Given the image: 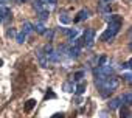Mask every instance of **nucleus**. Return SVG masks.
Masks as SVG:
<instances>
[{
  "mask_svg": "<svg viewBox=\"0 0 132 118\" xmlns=\"http://www.w3.org/2000/svg\"><path fill=\"white\" fill-rule=\"evenodd\" d=\"M45 98H54V93H51V92H50V93H47V96H45Z\"/></svg>",
  "mask_w": 132,
  "mask_h": 118,
  "instance_id": "obj_25",
  "label": "nucleus"
},
{
  "mask_svg": "<svg viewBox=\"0 0 132 118\" xmlns=\"http://www.w3.org/2000/svg\"><path fill=\"white\" fill-rule=\"evenodd\" d=\"M124 79H126L127 82H130V75H129V73H127V75H124Z\"/></svg>",
  "mask_w": 132,
  "mask_h": 118,
  "instance_id": "obj_24",
  "label": "nucleus"
},
{
  "mask_svg": "<svg viewBox=\"0 0 132 118\" xmlns=\"http://www.w3.org/2000/svg\"><path fill=\"white\" fill-rule=\"evenodd\" d=\"M130 115V110H129V106H120V116L121 118H127Z\"/></svg>",
  "mask_w": 132,
  "mask_h": 118,
  "instance_id": "obj_7",
  "label": "nucleus"
},
{
  "mask_svg": "<svg viewBox=\"0 0 132 118\" xmlns=\"http://www.w3.org/2000/svg\"><path fill=\"white\" fill-rule=\"evenodd\" d=\"M22 31H23L25 34H28V33H31V31H33V25H31L30 22H25V23L22 25Z\"/></svg>",
  "mask_w": 132,
  "mask_h": 118,
  "instance_id": "obj_10",
  "label": "nucleus"
},
{
  "mask_svg": "<svg viewBox=\"0 0 132 118\" xmlns=\"http://www.w3.org/2000/svg\"><path fill=\"white\" fill-rule=\"evenodd\" d=\"M89 17V11L87 10H82V11H79L78 14H76V17H75V22H81V20H86Z\"/></svg>",
  "mask_w": 132,
  "mask_h": 118,
  "instance_id": "obj_4",
  "label": "nucleus"
},
{
  "mask_svg": "<svg viewBox=\"0 0 132 118\" xmlns=\"http://www.w3.org/2000/svg\"><path fill=\"white\" fill-rule=\"evenodd\" d=\"M34 106H36V99H28L27 104H25V112H30Z\"/></svg>",
  "mask_w": 132,
  "mask_h": 118,
  "instance_id": "obj_12",
  "label": "nucleus"
},
{
  "mask_svg": "<svg viewBox=\"0 0 132 118\" xmlns=\"http://www.w3.org/2000/svg\"><path fill=\"white\" fill-rule=\"evenodd\" d=\"M51 118H64V113H56V115H53Z\"/></svg>",
  "mask_w": 132,
  "mask_h": 118,
  "instance_id": "obj_22",
  "label": "nucleus"
},
{
  "mask_svg": "<svg viewBox=\"0 0 132 118\" xmlns=\"http://www.w3.org/2000/svg\"><path fill=\"white\" fill-rule=\"evenodd\" d=\"M64 33L67 34L70 39H75V37L78 36V31H76V30H64Z\"/></svg>",
  "mask_w": 132,
  "mask_h": 118,
  "instance_id": "obj_13",
  "label": "nucleus"
},
{
  "mask_svg": "<svg viewBox=\"0 0 132 118\" xmlns=\"http://www.w3.org/2000/svg\"><path fill=\"white\" fill-rule=\"evenodd\" d=\"M10 0H0V3H8Z\"/></svg>",
  "mask_w": 132,
  "mask_h": 118,
  "instance_id": "obj_26",
  "label": "nucleus"
},
{
  "mask_svg": "<svg viewBox=\"0 0 132 118\" xmlns=\"http://www.w3.org/2000/svg\"><path fill=\"white\" fill-rule=\"evenodd\" d=\"M56 2L57 0H47V3H50V5H56Z\"/></svg>",
  "mask_w": 132,
  "mask_h": 118,
  "instance_id": "obj_23",
  "label": "nucleus"
},
{
  "mask_svg": "<svg viewBox=\"0 0 132 118\" xmlns=\"http://www.w3.org/2000/svg\"><path fill=\"white\" fill-rule=\"evenodd\" d=\"M79 51H81V47H79V45H75L73 48L69 50V56H70V57H78V56H79Z\"/></svg>",
  "mask_w": 132,
  "mask_h": 118,
  "instance_id": "obj_6",
  "label": "nucleus"
},
{
  "mask_svg": "<svg viewBox=\"0 0 132 118\" xmlns=\"http://www.w3.org/2000/svg\"><path fill=\"white\" fill-rule=\"evenodd\" d=\"M3 65V61H2V59H0V67H2Z\"/></svg>",
  "mask_w": 132,
  "mask_h": 118,
  "instance_id": "obj_27",
  "label": "nucleus"
},
{
  "mask_svg": "<svg viewBox=\"0 0 132 118\" xmlns=\"http://www.w3.org/2000/svg\"><path fill=\"white\" fill-rule=\"evenodd\" d=\"M25 39H27V34H25L23 31H20V33L16 36V40H17L19 44H23V42H25Z\"/></svg>",
  "mask_w": 132,
  "mask_h": 118,
  "instance_id": "obj_14",
  "label": "nucleus"
},
{
  "mask_svg": "<svg viewBox=\"0 0 132 118\" xmlns=\"http://www.w3.org/2000/svg\"><path fill=\"white\" fill-rule=\"evenodd\" d=\"M121 106V96H117V98H112L110 103H109V107L110 109H118Z\"/></svg>",
  "mask_w": 132,
  "mask_h": 118,
  "instance_id": "obj_5",
  "label": "nucleus"
},
{
  "mask_svg": "<svg viewBox=\"0 0 132 118\" xmlns=\"http://www.w3.org/2000/svg\"><path fill=\"white\" fill-rule=\"evenodd\" d=\"M96 84H98V87L103 90L101 93L106 96L109 92H112V90H115V89H117V86H118V79H117V78H113V76L96 78Z\"/></svg>",
  "mask_w": 132,
  "mask_h": 118,
  "instance_id": "obj_1",
  "label": "nucleus"
},
{
  "mask_svg": "<svg viewBox=\"0 0 132 118\" xmlns=\"http://www.w3.org/2000/svg\"><path fill=\"white\" fill-rule=\"evenodd\" d=\"M121 101H124V104H126V106H130V93L123 95V96H121Z\"/></svg>",
  "mask_w": 132,
  "mask_h": 118,
  "instance_id": "obj_15",
  "label": "nucleus"
},
{
  "mask_svg": "<svg viewBox=\"0 0 132 118\" xmlns=\"http://www.w3.org/2000/svg\"><path fill=\"white\" fill-rule=\"evenodd\" d=\"M120 28H121V23H118V22H109V27H107V30L101 34V40H110V39H113L115 37V34L120 31Z\"/></svg>",
  "mask_w": 132,
  "mask_h": 118,
  "instance_id": "obj_2",
  "label": "nucleus"
},
{
  "mask_svg": "<svg viewBox=\"0 0 132 118\" xmlns=\"http://www.w3.org/2000/svg\"><path fill=\"white\" fill-rule=\"evenodd\" d=\"M64 90L65 92H73V84L72 82H65L64 84Z\"/></svg>",
  "mask_w": 132,
  "mask_h": 118,
  "instance_id": "obj_16",
  "label": "nucleus"
},
{
  "mask_svg": "<svg viewBox=\"0 0 132 118\" xmlns=\"http://www.w3.org/2000/svg\"><path fill=\"white\" fill-rule=\"evenodd\" d=\"M19 2H27V0H19Z\"/></svg>",
  "mask_w": 132,
  "mask_h": 118,
  "instance_id": "obj_28",
  "label": "nucleus"
},
{
  "mask_svg": "<svg viewBox=\"0 0 132 118\" xmlns=\"http://www.w3.org/2000/svg\"><path fill=\"white\" fill-rule=\"evenodd\" d=\"M93 40H95V30H92V28L86 30V33H84V36H82V39H81L82 45L92 47V45H93Z\"/></svg>",
  "mask_w": 132,
  "mask_h": 118,
  "instance_id": "obj_3",
  "label": "nucleus"
},
{
  "mask_svg": "<svg viewBox=\"0 0 132 118\" xmlns=\"http://www.w3.org/2000/svg\"><path fill=\"white\" fill-rule=\"evenodd\" d=\"M33 30H36L39 34H45V33H47L45 25H44V23H40V22H39V23H36V25H33Z\"/></svg>",
  "mask_w": 132,
  "mask_h": 118,
  "instance_id": "obj_8",
  "label": "nucleus"
},
{
  "mask_svg": "<svg viewBox=\"0 0 132 118\" xmlns=\"http://www.w3.org/2000/svg\"><path fill=\"white\" fill-rule=\"evenodd\" d=\"M84 78V72H78V73H75V81H81Z\"/></svg>",
  "mask_w": 132,
  "mask_h": 118,
  "instance_id": "obj_18",
  "label": "nucleus"
},
{
  "mask_svg": "<svg viewBox=\"0 0 132 118\" xmlns=\"http://www.w3.org/2000/svg\"><path fill=\"white\" fill-rule=\"evenodd\" d=\"M6 36H8V37H13V36H16V30H14V28H10V30L6 31Z\"/></svg>",
  "mask_w": 132,
  "mask_h": 118,
  "instance_id": "obj_19",
  "label": "nucleus"
},
{
  "mask_svg": "<svg viewBox=\"0 0 132 118\" xmlns=\"http://www.w3.org/2000/svg\"><path fill=\"white\" fill-rule=\"evenodd\" d=\"M104 62H106V56H101V57H100V62H98V65L101 67V65H103Z\"/></svg>",
  "mask_w": 132,
  "mask_h": 118,
  "instance_id": "obj_20",
  "label": "nucleus"
},
{
  "mask_svg": "<svg viewBox=\"0 0 132 118\" xmlns=\"http://www.w3.org/2000/svg\"><path fill=\"white\" fill-rule=\"evenodd\" d=\"M86 87H87V84H86L84 81H82V82H79V84L76 86V93H78V95L84 93V92H86Z\"/></svg>",
  "mask_w": 132,
  "mask_h": 118,
  "instance_id": "obj_11",
  "label": "nucleus"
},
{
  "mask_svg": "<svg viewBox=\"0 0 132 118\" xmlns=\"http://www.w3.org/2000/svg\"><path fill=\"white\" fill-rule=\"evenodd\" d=\"M3 11H5V8H2V6H0V22L3 20Z\"/></svg>",
  "mask_w": 132,
  "mask_h": 118,
  "instance_id": "obj_21",
  "label": "nucleus"
},
{
  "mask_svg": "<svg viewBox=\"0 0 132 118\" xmlns=\"http://www.w3.org/2000/svg\"><path fill=\"white\" fill-rule=\"evenodd\" d=\"M39 17H40L42 20H45V19L48 17V11H47V10H40V11H39Z\"/></svg>",
  "mask_w": 132,
  "mask_h": 118,
  "instance_id": "obj_17",
  "label": "nucleus"
},
{
  "mask_svg": "<svg viewBox=\"0 0 132 118\" xmlns=\"http://www.w3.org/2000/svg\"><path fill=\"white\" fill-rule=\"evenodd\" d=\"M106 2H107V0H106Z\"/></svg>",
  "mask_w": 132,
  "mask_h": 118,
  "instance_id": "obj_29",
  "label": "nucleus"
},
{
  "mask_svg": "<svg viewBox=\"0 0 132 118\" xmlns=\"http://www.w3.org/2000/svg\"><path fill=\"white\" fill-rule=\"evenodd\" d=\"M59 22H61V23H64V25H67V23H70V22H72V19L69 17V14H65V13H64V14H61V16H59Z\"/></svg>",
  "mask_w": 132,
  "mask_h": 118,
  "instance_id": "obj_9",
  "label": "nucleus"
}]
</instances>
